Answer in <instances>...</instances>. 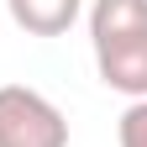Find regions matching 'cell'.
I'll return each mask as SVG.
<instances>
[{"label": "cell", "mask_w": 147, "mask_h": 147, "mask_svg": "<svg viewBox=\"0 0 147 147\" xmlns=\"http://www.w3.org/2000/svg\"><path fill=\"white\" fill-rule=\"evenodd\" d=\"M89 42L100 84L126 100H147V0H95Z\"/></svg>", "instance_id": "1"}, {"label": "cell", "mask_w": 147, "mask_h": 147, "mask_svg": "<svg viewBox=\"0 0 147 147\" xmlns=\"http://www.w3.org/2000/svg\"><path fill=\"white\" fill-rule=\"evenodd\" d=\"M5 11H11V21L21 32H32V37H63L79 21L84 0H5Z\"/></svg>", "instance_id": "3"}, {"label": "cell", "mask_w": 147, "mask_h": 147, "mask_svg": "<svg viewBox=\"0 0 147 147\" xmlns=\"http://www.w3.org/2000/svg\"><path fill=\"white\" fill-rule=\"evenodd\" d=\"M116 142L121 147H147V100H131L116 121Z\"/></svg>", "instance_id": "4"}, {"label": "cell", "mask_w": 147, "mask_h": 147, "mask_svg": "<svg viewBox=\"0 0 147 147\" xmlns=\"http://www.w3.org/2000/svg\"><path fill=\"white\" fill-rule=\"evenodd\" d=\"M0 147H68V116L26 84H0Z\"/></svg>", "instance_id": "2"}]
</instances>
